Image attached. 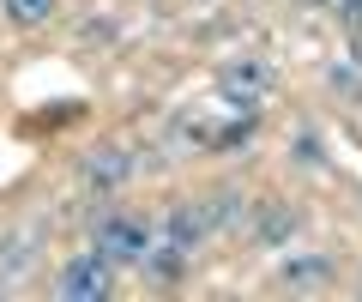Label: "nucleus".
I'll return each instance as SVG.
<instances>
[{
  "instance_id": "obj_1",
  "label": "nucleus",
  "mask_w": 362,
  "mask_h": 302,
  "mask_svg": "<svg viewBox=\"0 0 362 302\" xmlns=\"http://www.w3.org/2000/svg\"><path fill=\"white\" fill-rule=\"evenodd\" d=\"M151 242H157V230L145 218H103L90 230V248L103 254L109 266H139L145 254H151Z\"/></svg>"
},
{
  "instance_id": "obj_2",
  "label": "nucleus",
  "mask_w": 362,
  "mask_h": 302,
  "mask_svg": "<svg viewBox=\"0 0 362 302\" xmlns=\"http://www.w3.org/2000/svg\"><path fill=\"white\" fill-rule=\"evenodd\" d=\"M54 296L61 302H109L115 296V266H109L97 248L78 254V260H66L61 272H54Z\"/></svg>"
},
{
  "instance_id": "obj_3",
  "label": "nucleus",
  "mask_w": 362,
  "mask_h": 302,
  "mask_svg": "<svg viewBox=\"0 0 362 302\" xmlns=\"http://www.w3.org/2000/svg\"><path fill=\"white\" fill-rule=\"evenodd\" d=\"M272 85H278V73H272L266 61H230V66L218 73V97H223V103H235V109L266 103Z\"/></svg>"
},
{
  "instance_id": "obj_4",
  "label": "nucleus",
  "mask_w": 362,
  "mask_h": 302,
  "mask_svg": "<svg viewBox=\"0 0 362 302\" xmlns=\"http://www.w3.org/2000/svg\"><path fill=\"white\" fill-rule=\"evenodd\" d=\"M78 182L90 187V194H115V187L133 182V151H121V145H90L85 163H78Z\"/></svg>"
},
{
  "instance_id": "obj_5",
  "label": "nucleus",
  "mask_w": 362,
  "mask_h": 302,
  "mask_svg": "<svg viewBox=\"0 0 362 302\" xmlns=\"http://www.w3.org/2000/svg\"><path fill=\"white\" fill-rule=\"evenodd\" d=\"M37 248H42V230H18V236L0 242V290H13V278H25L37 266Z\"/></svg>"
},
{
  "instance_id": "obj_6",
  "label": "nucleus",
  "mask_w": 362,
  "mask_h": 302,
  "mask_svg": "<svg viewBox=\"0 0 362 302\" xmlns=\"http://www.w3.org/2000/svg\"><path fill=\"white\" fill-rule=\"evenodd\" d=\"M278 284H284V290H296V296H314V290H326V284H332V260H326V254H302V260H284Z\"/></svg>"
},
{
  "instance_id": "obj_7",
  "label": "nucleus",
  "mask_w": 362,
  "mask_h": 302,
  "mask_svg": "<svg viewBox=\"0 0 362 302\" xmlns=\"http://www.w3.org/2000/svg\"><path fill=\"white\" fill-rule=\"evenodd\" d=\"M254 236L266 242V248H278V242H290L296 236V206H266L254 218Z\"/></svg>"
},
{
  "instance_id": "obj_8",
  "label": "nucleus",
  "mask_w": 362,
  "mask_h": 302,
  "mask_svg": "<svg viewBox=\"0 0 362 302\" xmlns=\"http://www.w3.org/2000/svg\"><path fill=\"white\" fill-rule=\"evenodd\" d=\"M206 236V218H199V206H175L163 218V242H175V248H194V242Z\"/></svg>"
},
{
  "instance_id": "obj_9",
  "label": "nucleus",
  "mask_w": 362,
  "mask_h": 302,
  "mask_svg": "<svg viewBox=\"0 0 362 302\" xmlns=\"http://www.w3.org/2000/svg\"><path fill=\"white\" fill-rule=\"evenodd\" d=\"M181 266H187V248H175V242H169V248L163 254H145V272H151V284H175V272H181Z\"/></svg>"
},
{
  "instance_id": "obj_10",
  "label": "nucleus",
  "mask_w": 362,
  "mask_h": 302,
  "mask_svg": "<svg viewBox=\"0 0 362 302\" xmlns=\"http://www.w3.org/2000/svg\"><path fill=\"white\" fill-rule=\"evenodd\" d=\"M199 218H206V230H223V223L242 218V199H235V194H218V199H206V206H199Z\"/></svg>"
},
{
  "instance_id": "obj_11",
  "label": "nucleus",
  "mask_w": 362,
  "mask_h": 302,
  "mask_svg": "<svg viewBox=\"0 0 362 302\" xmlns=\"http://www.w3.org/2000/svg\"><path fill=\"white\" fill-rule=\"evenodd\" d=\"M54 13V0H6V18L13 25H42Z\"/></svg>"
},
{
  "instance_id": "obj_12",
  "label": "nucleus",
  "mask_w": 362,
  "mask_h": 302,
  "mask_svg": "<svg viewBox=\"0 0 362 302\" xmlns=\"http://www.w3.org/2000/svg\"><path fill=\"white\" fill-rule=\"evenodd\" d=\"M247 139H254V121H230V127H218V133H206V145H218V151H223V145H247Z\"/></svg>"
},
{
  "instance_id": "obj_13",
  "label": "nucleus",
  "mask_w": 362,
  "mask_h": 302,
  "mask_svg": "<svg viewBox=\"0 0 362 302\" xmlns=\"http://www.w3.org/2000/svg\"><path fill=\"white\" fill-rule=\"evenodd\" d=\"M338 13H344L350 30H362V0H338Z\"/></svg>"
},
{
  "instance_id": "obj_14",
  "label": "nucleus",
  "mask_w": 362,
  "mask_h": 302,
  "mask_svg": "<svg viewBox=\"0 0 362 302\" xmlns=\"http://www.w3.org/2000/svg\"><path fill=\"white\" fill-rule=\"evenodd\" d=\"M332 79H338V97H356V73H350V66H338Z\"/></svg>"
},
{
  "instance_id": "obj_15",
  "label": "nucleus",
  "mask_w": 362,
  "mask_h": 302,
  "mask_svg": "<svg viewBox=\"0 0 362 302\" xmlns=\"http://www.w3.org/2000/svg\"><path fill=\"white\" fill-rule=\"evenodd\" d=\"M356 61H362V37H356Z\"/></svg>"
},
{
  "instance_id": "obj_16",
  "label": "nucleus",
  "mask_w": 362,
  "mask_h": 302,
  "mask_svg": "<svg viewBox=\"0 0 362 302\" xmlns=\"http://www.w3.org/2000/svg\"><path fill=\"white\" fill-rule=\"evenodd\" d=\"M308 6H320V0H308Z\"/></svg>"
}]
</instances>
